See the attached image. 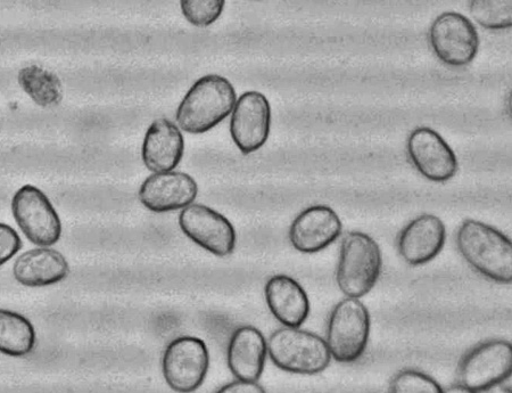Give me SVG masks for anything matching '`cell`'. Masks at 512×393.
Listing matches in <instances>:
<instances>
[{"instance_id":"obj_11","label":"cell","mask_w":512,"mask_h":393,"mask_svg":"<svg viewBox=\"0 0 512 393\" xmlns=\"http://www.w3.org/2000/svg\"><path fill=\"white\" fill-rule=\"evenodd\" d=\"M230 120V135L245 155L259 151L267 143L271 129V106L259 92H246L238 98Z\"/></svg>"},{"instance_id":"obj_14","label":"cell","mask_w":512,"mask_h":393,"mask_svg":"<svg viewBox=\"0 0 512 393\" xmlns=\"http://www.w3.org/2000/svg\"><path fill=\"white\" fill-rule=\"evenodd\" d=\"M342 231V221L332 208L312 206L294 219L289 228V242L296 251L312 255L327 249Z\"/></svg>"},{"instance_id":"obj_20","label":"cell","mask_w":512,"mask_h":393,"mask_svg":"<svg viewBox=\"0 0 512 393\" xmlns=\"http://www.w3.org/2000/svg\"><path fill=\"white\" fill-rule=\"evenodd\" d=\"M36 346V331L28 318L12 310L0 309V352L24 357Z\"/></svg>"},{"instance_id":"obj_7","label":"cell","mask_w":512,"mask_h":393,"mask_svg":"<svg viewBox=\"0 0 512 393\" xmlns=\"http://www.w3.org/2000/svg\"><path fill=\"white\" fill-rule=\"evenodd\" d=\"M209 368L210 352L200 338L184 335L172 340L164 351L163 378L177 392L196 391L205 381Z\"/></svg>"},{"instance_id":"obj_19","label":"cell","mask_w":512,"mask_h":393,"mask_svg":"<svg viewBox=\"0 0 512 393\" xmlns=\"http://www.w3.org/2000/svg\"><path fill=\"white\" fill-rule=\"evenodd\" d=\"M70 265L62 253L49 247L24 252L13 266L15 280L28 288H43L65 280Z\"/></svg>"},{"instance_id":"obj_23","label":"cell","mask_w":512,"mask_h":393,"mask_svg":"<svg viewBox=\"0 0 512 393\" xmlns=\"http://www.w3.org/2000/svg\"><path fill=\"white\" fill-rule=\"evenodd\" d=\"M226 0H180L185 19L197 28L216 23L225 10Z\"/></svg>"},{"instance_id":"obj_26","label":"cell","mask_w":512,"mask_h":393,"mask_svg":"<svg viewBox=\"0 0 512 393\" xmlns=\"http://www.w3.org/2000/svg\"><path fill=\"white\" fill-rule=\"evenodd\" d=\"M220 392H233V393H262L266 389L262 388L258 382L236 380L225 384L224 387L219 389Z\"/></svg>"},{"instance_id":"obj_6","label":"cell","mask_w":512,"mask_h":393,"mask_svg":"<svg viewBox=\"0 0 512 393\" xmlns=\"http://www.w3.org/2000/svg\"><path fill=\"white\" fill-rule=\"evenodd\" d=\"M12 214L27 239L39 247H52L62 236V221L46 194L24 185L12 199Z\"/></svg>"},{"instance_id":"obj_10","label":"cell","mask_w":512,"mask_h":393,"mask_svg":"<svg viewBox=\"0 0 512 393\" xmlns=\"http://www.w3.org/2000/svg\"><path fill=\"white\" fill-rule=\"evenodd\" d=\"M181 231L198 247L225 258L235 251L237 234L233 224L218 211L203 204H189L179 215Z\"/></svg>"},{"instance_id":"obj_4","label":"cell","mask_w":512,"mask_h":393,"mask_svg":"<svg viewBox=\"0 0 512 393\" xmlns=\"http://www.w3.org/2000/svg\"><path fill=\"white\" fill-rule=\"evenodd\" d=\"M268 355L279 370L296 375H317L332 360L327 343L319 335L288 327L271 334Z\"/></svg>"},{"instance_id":"obj_27","label":"cell","mask_w":512,"mask_h":393,"mask_svg":"<svg viewBox=\"0 0 512 393\" xmlns=\"http://www.w3.org/2000/svg\"><path fill=\"white\" fill-rule=\"evenodd\" d=\"M447 392L450 393H465L470 392L466 387L462 386L461 383L457 384V386H452L449 389H447Z\"/></svg>"},{"instance_id":"obj_1","label":"cell","mask_w":512,"mask_h":393,"mask_svg":"<svg viewBox=\"0 0 512 393\" xmlns=\"http://www.w3.org/2000/svg\"><path fill=\"white\" fill-rule=\"evenodd\" d=\"M457 245L461 256L489 280L512 282V243L508 236L482 221L467 219L458 229Z\"/></svg>"},{"instance_id":"obj_21","label":"cell","mask_w":512,"mask_h":393,"mask_svg":"<svg viewBox=\"0 0 512 393\" xmlns=\"http://www.w3.org/2000/svg\"><path fill=\"white\" fill-rule=\"evenodd\" d=\"M19 85L40 108H55L63 101V85L59 77L39 65L23 68L18 76Z\"/></svg>"},{"instance_id":"obj_5","label":"cell","mask_w":512,"mask_h":393,"mask_svg":"<svg viewBox=\"0 0 512 393\" xmlns=\"http://www.w3.org/2000/svg\"><path fill=\"white\" fill-rule=\"evenodd\" d=\"M368 308L357 298H346L334 307L327 326V346L338 363L357 362L365 354L370 337Z\"/></svg>"},{"instance_id":"obj_2","label":"cell","mask_w":512,"mask_h":393,"mask_svg":"<svg viewBox=\"0 0 512 393\" xmlns=\"http://www.w3.org/2000/svg\"><path fill=\"white\" fill-rule=\"evenodd\" d=\"M237 96L230 81L219 75L198 79L177 110L178 126L188 134L208 133L235 108Z\"/></svg>"},{"instance_id":"obj_12","label":"cell","mask_w":512,"mask_h":393,"mask_svg":"<svg viewBox=\"0 0 512 393\" xmlns=\"http://www.w3.org/2000/svg\"><path fill=\"white\" fill-rule=\"evenodd\" d=\"M407 150L412 165L421 176L434 183H445L458 173L456 153L437 131L416 128L410 134Z\"/></svg>"},{"instance_id":"obj_16","label":"cell","mask_w":512,"mask_h":393,"mask_svg":"<svg viewBox=\"0 0 512 393\" xmlns=\"http://www.w3.org/2000/svg\"><path fill=\"white\" fill-rule=\"evenodd\" d=\"M268 342L259 329L245 325L231 334L227 348V364L238 380L258 382L266 366Z\"/></svg>"},{"instance_id":"obj_13","label":"cell","mask_w":512,"mask_h":393,"mask_svg":"<svg viewBox=\"0 0 512 393\" xmlns=\"http://www.w3.org/2000/svg\"><path fill=\"white\" fill-rule=\"evenodd\" d=\"M198 194V185L192 176L179 171L154 173L140 186L138 199L156 214L183 210L192 204Z\"/></svg>"},{"instance_id":"obj_25","label":"cell","mask_w":512,"mask_h":393,"mask_svg":"<svg viewBox=\"0 0 512 393\" xmlns=\"http://www.w3.org/2000/svg\"><path fill=\"white\" fill-rule=\"evenodd\" d=\"M22 249V240L15 229L0 224V267L10 261Z\"/></svg>"},{"instance_id":"obj_3","label":"cell","mask_w":512,"mask_h":393,"mask_svg":"<svg viewBox=\"0 0 512 393\" xmlns=\"http://www.w3.org/2000/svg\"><path fill=\"white\" fill-rule=\"evenodd\" d=\"M382 268V251L373 237L361 232L344 236L336 282L346 297L360 299L367 296L381 276Z\"/></svg>"},{"instance_id":"obj_17","label":"cell","mask_w":512,"mask_h":393,"mask_svg":"<svg viewBox=\"0 0 512 393\" xmlns=\"http://www.w3.org/2000/svg\"><path fill=\"white\" fill-rule=\"evenodd\" d=\"M185 139L178 126L165 118L155 120L148 128L142 147V158L152 173L175 170L184 158Z\"/></svg>"},{"instance_id":"obj_15","label":"cell","mask_w":512,"mask_h":393,"mask_svg":"<svg viewBox=\"0 0 512 393\" xmlns=\"http://www.w3.org/2000/svg\"><path fill=\"white\" fill-rule=\"evenodd\" d=\"M447 242V227L441 218L421 215L402 229L398 249L410 266H423L440 255Z\"/></svg>"},{"instance_id":"obj_8","label":"cell","mask_w":512,"mask_h":393,"mask_svg":"<svg viewBox=\"0 0 512 393\" xmlns=\"http://www.w3.org/2000/svg\"><path fill=\"white\" fill-rule=\"evenodd\" d=\"M429 43L437 59L450 67L461 68L476 59L480 36L465 15L445 12L432 23Z\"/></svg>"},{"instance_id":"obj_22","label":"cell","mask_w":512,"mask_h":393,"mask_svg":"<svg viewBox=\"0 0 512 393\" xmlns=\"http://www.w3.org/2000/svg\"><path fill=\"white\" fill-rule=\"evenodd\" d=\"M469 11L485 29L506 30L512 26V0H472Z\"/></svg>"},{"instance_id":"obj_18","label":"cell","mask_w":512,"mask_h":393,"mask_svg":"<svg viewBox=\"0 0 512 393\" xmlns=\"http://www.w3.org/2000/svg\"><path fill=\"white\" fill-rule=\"evenodd\" d=\"M271 314L288 327H301L309 318L311 306L307 292L287 275H275L264 288Z\"/></svg>"},{"instance_id":"obj_9","label":"cell","mask_w":512,"mask_h":393,"mask_svg":"<svg viewBox=\"0 0 512 393\" xmlns=\"http://www.w3.org/2000/svg\"><path fill=\"white\" fill-rule=\"evenodd\" d=\"M512 373V346L505 340L481 343L462 358L459 380L470 392L500 386Z\"/></svg>"},{"instance_id":"obj_24","label":"cell","mask_w":512,"mask_h":393,"mask_svg":"<svg viewBox=\"0 0 512 393\" xmlns=\"http://www.w3.org/2000/svg\"><path fill=\"white\" fill-rule=\"evenodd\" d=\"M390 391L396 393H411V392H443L440 384L437 383L431 376L417 371H402L392 380L390 384Z\"/></svg>"}]
</instances>
